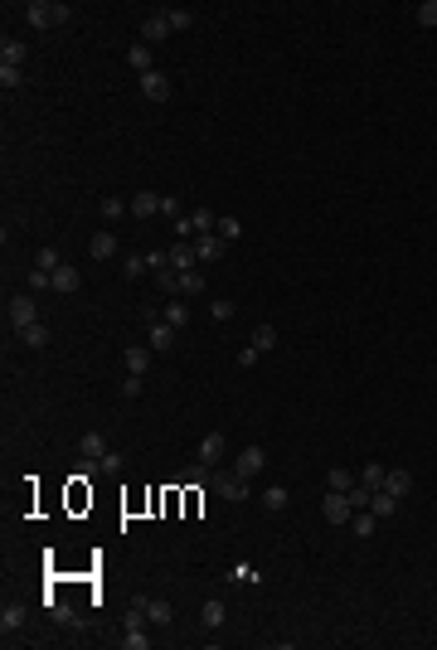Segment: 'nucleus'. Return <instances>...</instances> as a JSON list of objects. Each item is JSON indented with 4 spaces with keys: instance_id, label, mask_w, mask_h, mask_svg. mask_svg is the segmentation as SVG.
I'll use <instances>...</instances> for the list:
<instances>
[{
    "instance_id": "nucleus-1",
    "label": "nucleus",
    "mask_w": 437,
    "mask_h": 650,
    "mask_svg": "<svg viewBox=\"0 0 437 650\" xmlns=\"http://www.w3.org/2000/svg\"><path fill=\"white\" fill-rule=\"evenodd\" d=\"M68 15H73V5H64V0H29L24 5V20L34 29H59V24H68Z\"/></svg>"
},
{
    "instance_id": "nucleus-2",
    "label": "nucleus",
    "mask_w": 437,
    "mask_h": 650,
    "mask_svg": "<svg viewBox=\"0 0 437 650\" xmlns=\"http://www.w3.org/2000/svg\"><path fill=\"white\" fill-rule=\"evenodd\" d=\"M209 485H214V495H218V500H228V505L248 500V481H243L238 471H228V476H209Z\"/></svg>"
},
{
    "instance_id": "nucleus-3",
    "label": "nucleus",
    "mask_w": 437,
    "mask_h": 650,
    "mask_svg": "<svg viewBox=\"0 0 437 650\" xmlns=\"http://www.w3.org/2000/svg\"><path fill=\"white\" fill-rule=\"evenodd\" d=\"M233 471H238L243 481L262 476V471H267V451H262V446H243V451H238V461H233Z\"/></svg>"
},
{
    "instance_id": "nucleus-4",
    "label": "nucleus",
    "mask_w": 437,
    "mask_h": 650,
    "mask_svg": "<svg viewBox=\"0 0 437 650\" xmlns=\"http://www.w3.org/2000/svg\"><path fill=\"white\" fill-rule=\"evenodd\" d=\"M141 612H146V621H156V626H170L175 621V607L165 602V597H131Z\"/></svg>"
},
{
    "instance_id": "nucleus-5",
    "label": "nucleus",
    "mask_w": 437,
    "mask_h": 650,
    "mask_svg": "<svg viewBox=\"0 0 437 650\" xmlns=\"http://www.w3.org/2000/svg\"><path fill=\"white\" fill-rule=\"evenodd\" d=\"M321 515H326V524H350V515H355V505H350V495H340V490H330L326 505H321Z\"/></svg>"
},
{
    "instance_id": "nucleus-6",
    "label": "nucleus",
    "mask_w": 437,
    "mask_h": 650,
    "mask_svg": "<svg viewBox=\"0 0 437 650\" xmlns=\"http://www.w3.org/2000/svg\"><path fill=\"white\" fill-rule=\"evenodd\" d=\"M5 316H10V325L15 330H24V325H34L39 316H34V296H10V306H5Z\"/></svg>"
},
{
    "instance_id": "nucleus-7",
    "label": "nucleus",
    "mask_w": 437,
    "mask_h": 650,
    "mask_svg": "<svg viewBox=\"0 0 437 650\" xmlns=\"http://www.w3.org/2000/svg\"><path fill=\"white\" fill-rule=\"evenodd\" d=\"M175 29H170V20H165V10L161 15H151V20H141V44H161V39H170Z\"/></svg>"
},
{
    "instance_id": "nucleus-8",
    "label": "nucleus",
    "mask_w": 437,
    "mask_h": 650,
    "mask_svg": "<svg viewBox=\"0 0 437 650\" xmlns=\"http://www.w3.org/2000/svg\"><path fill=\"white\" fill-rule=\"evenodd\" d=\"M141 98H146V103H165V98H170V78H165L161 68L146 73V78H141Z\"/></svg>"
},
{
    "instance_id": "nucleus-9",
    "label": "nucleus",
    "mask_w": 437,
    "mask_h": 650,
    "mask_svg": "<svg viewBox=\"0 0 437 650\" xmlns=\"http://www.w3.org/2000/svg\"><path fill=\"white\" fill-rule=\"evenodd\" d=\"M49 282H54V292H59V296H73V292H78V287H83V272H78V267H68V262H64V267H59V272H49Z\"/></svg>"
},
{
    "instance_id": "nucleus-10",
    "label": "nucleus",
    "mask_w": 437,
    "mask_h": 650,
    "mask_svg": "<svg viewBox=\"0 0 437 650\" xmlns=\"http://www.w3.org/2000/svg\"><path fill=\"white\" fill-rule=\"evenodd\" d=\"M223 451H228V437L223 432H209L200 441V466H218L223 461Z\"/></svg>"
},
{
    "instance_id": "nucleus-11",
    "label": "nucleus",
    "mask_w": 437,
    "mask_h": 650,
    "mask_svg": "<svg viewBox=\"0 0 437 650\" xmlns=\"http://www.w3.org/2000/svg\"><path fill=\"white\" fill-rule=\"evenodd\" d=\"M195 252H200V267H205V262H218V257L228 252V243H223L218 233H200V243H195Z\"/></svg>"
},
{
    "instance_id": "nucleus-12",
    "label": "nucleus",
    "mask_w": 437,
    "mask_h": 650,
    "mask_svg": "<svg viewBox=\"0 0 437 650\" xmlns=\"http://www.w3.org/2000/svg\"><path fill=\"white\" fill-rule=\"evenodd\" d=\"M121 364H126V374L146 379V369H151V345H131V349L121 354Z\"/></svg>"
},
{
    "instance_id": "nucleus-13",
    "label": "nucleus",
    "mask_w": 437,
    "mask_h": 650,
    "mask_svg": "<svg viewBox=\"0 0 437 650\" xmlns=\"http://www.w3.org/2000/svg\"><path fill=\"white\" fill-rule=\"evenodd\" d=\"M136 218H156L161 214V195L156 190H141V195H131V204H126Z\"/></svg>"
},
{
    "instance_id": "nucleus-14",
    "label": "nucleus",
    "mask_w": 437,
    "mask_h": 650,
    "mask_svg": "<svg viewBox=\"0 0 437 650\" xmlns=\"http://www.w3.org/2000/svg\"><path fill=\"white\" fill-rule=\"evenodd\" d=\"M117 248H121V243H117V233H112V228H103V233H93V243H88V252H93L98 262H108V257H117Z\"/></svg>"
},
{
    "instance_id": "nucleus-15",
    "label": "nucleus",
    "mask_w": 437,
    "mask_h": 650,
    "mask_svg": "<svg viewBox=\"0 0 437 650\" xmlns=\"http://www.w3.org/2000/svg\"><path fill=\"white\" fill-rule=\"evenodd\" d=\"M126 63H131V68H136L141 78H146V73H156V59H151V44H141V39H136V44L126 49Z\"/></svg>"
},
{
    "instance_id": "nucleus-16",
    "label": "nucleus",
    "mask_w": 437,
    "mask_h": 650,
    "mask_svg": "<svg viewBox=\"0 0 437 650\" xmlns=\"http://www.w3.org/2000/svg\"><path fill=\"white\" fill-rule=\"evenodd\" d=\"M170 267H175V272H195V267H200L195 243H175V248H170Z\"/></svg>"
},
{
    "instance_id": "nucleus-17",
    "label": "nucleus",
    "mask_w": 437,
    "mask_h": 650,
    "mask_svg": "<svg viewBox=\"0 0 437 650\" xmlns=\"http://www.w3.org/2000/svg\"><path fill=\"white\" fill-rule=\"evenodd\" d=\"M374 529H379V515L374 510H355L350 515V534L355 539H374Z\"/></svg>"
},
{
    "instance_id": "nucleus-18",
    "label": "nucleus",
    "mask_w": 437,
    "mask_h": 650,
    "mask_svg": "<svg viewBox=\"0 0 437 650\" xmlns=\"http://www.w3.org/2000/svg\"><path fill=\"white\" fill-rule=\"evenodd\" d=\"M190 296H205V272H180V296L175 301H190Z\"/></svg>"
},
{
    "instance_id": "nucleus-19",
    "label": "nucleus",
    "mask_w": 437,
    "mask_h": 650,
    "mask_svg": "<svg viewBox=\"0 0 437 650\" xmlns=\"http://www.w3.org/2000/svg\"><path fill=\"white\" fill-rule=\"evenodd\" d=\"M20 626H24V607H20V602H10V607L0 612V636L10 641V636H15Z\"/></svg>"
},
{
    "instance_id": "nucleus-20",
    "label": "nucleus",
    "mask_w": 437,
    "mask_h": 650,
    "mask_svg": "<svg viewBox=\"0 0 437 650\" xmlns=\"http://www.w3.org/2000/svg\"><path fill=\"white\" fill-rule=\"evenodd\" d=\"M200 621H205V626H209V631H218V626H223V621H228V607H223V602H218V597H209V602H205V607H200Z\"/></svg>"
},
{
    "instance_id": "nucleus-21",
    "label": "nucleus",
    "mask_w": 437,
    "mask_h": 650,
    "mask_svg": "<svg viewBox=\"0 0 437 650\" xmlns=\"http://www.w3.org/2000/svg\"><path fill=\"white\" fill-rule=\"evenodd\" d=\"M384 490H389V495H399V500H403V495H408V490H413V476H408V471H403V466H399V471H389V476H384Z\"/></svg>"
},
{
    "instance_id": "nucleus-22",
    "label": "nucleus",
    "mask_w": 437,
    "mask_h": 650,
    "mask_svg": "<svg viewBox=\"0 0 437 650\" xmlns=\"http://www.w3.org/2000/svg\"><path fill=\"white\" fill-rule=\"evenodd\" d=\"M287 505H292V490L287 485H267L262 490V510H287Z\"/></svg>"
},
{
    "instance_id": "nucleus-23",
    "label": "nucleus",
    "mask_w": 437,
    "mask_h": 650,
    "mask_svg": "<svg viewBox=\"0 0 437 650\" xmlns=\"http://www.w3.org/2000/svg\"><path fill=\"white\" fill-rule=\"evenodd\" d=\"M170 345H175V325L151 321V349H170Z\"/></svg>"
},
{
    "instance_id": "nucleus-24",
    "label": "nucleus",
    "mask_w": 437,
    "mask_h": 650,
    "mask_svg": "<svg viewBox=\"0 0 437 650\" xmlns=\"http://www.w3.org/2000/svg\"><path fill=\"white\" fill-rule=\"evenodd\" d=\"M78 451H83V461H98V456L108 451V437H103V432H88L83 441H78Z\"/></svg>"
},
{
    "instance_id": "nucleus-25",
    "label": "nucleus",
    "mask_w": 437,
    "mask_h": 650,
    "mask_svg": "<svg viewBox=\"0 0 437 650\" xmlns=\"http://www.w3.org/2000/svg\"><path fill=\"white\" fill-rule=\"evenodd\" d=\"M24 54H29V49H24L20 39H5V44H0V63H10V68H20V63H24Z\"/></svg>"
},
{
    "instance_id": "nucleus-26",
    "label": "nucleus",
    "mask_w": 437,
    "mask_h": 650,
    "mask_svg": "<svg viewBox=\"0 0 437 650\" xmlns=\"http://www.w3.org/2000/svg\"><path fill=\"white\" fill-rule=\"evenodd\" d=\"M369 510H374L379 520H389V515L399 510V495H389V490H374V500H369Z\"/></svg>"
},
{
    "instance_id": "nucleus-27",
    "label": "nucleus",
    "mask_w": 437,
    "mask_h": 650,
    "mask_svg": "<svg viewBox=\"0 0 437 650\" xmlns=\"http://www.w3.org/2000/svg\"><path fill=\"white\" fill-rule=\"evenodd\" d=\"M20 340H24V345H29V349H44V345H49V325H24V330H20Z\"/></svg>"
},
{
    "instance_id": "nucleus-28",
    "label": "nucleus",
    "mask_w": 437,
    "mask_h": 650,
    "mask_svg": "<svg viewBox=\"0 0 437 650\" xmlns=\"http://www.w3.org/2000/svg\"><path fill=\"white\" fill-rule=\"evenodd\" d=\"M326 485H330V490H340V495H350V490H355V476H350L345 466H335V471H326Z\"/></svg>"
},
{
    "instance_id": "nucleus-29",
    "label": "nucleus",
    "mask_w": 437,
    "mask_h": 650,
    "mask_svg": "<svg viewBox=\"0 0 437 650\" xmlns=\"http://www.w3.org/2000/svg\"><path fill=\"white\" fill-rule=\"evenodd\" d=\"M0 88H5V93H20V88H24V68L0 63Z\"/></svg>"
},
{
    "instance_id": "nucleus-30",
    "label": "nucleus",
    "mask_w": 437,
    "mask_h": 650,
    "mask_svg": "<svg viewBox=\"0 0 437 650\" xmlns=\"http://www.w3.org/2000/svg\"><path fill=\"white\" fill-rule=\"evenodd\" d=\"M384 476H389V471H384L379 461H369V466L360 471V485H369V490H384Z\"/></svg>"
},
{
    "instance_id": "nucleus-31",
    "label": "nucleus",
    "mask_w": 437,
    "mask_h": 650,
    "mask_svg": "<svg viewBox=\"0 0 437 650\" xmlns=\"http://www.w3.org/2000/svg\"><path fill=\"white\" fill-rule=\"evenodd\" d=\"M190 228H195V233H214L218 214H214V209H195V214H190Z\"/></svg>"
},
{
    "instance_id": "nucleus-32",
    "label": "nucleus",
    "mask_w": 437,
    "mask_h": 650,
    "mask_svg": "<svg viewBox=\"0 0 437 650\" xmlns=\"http://www.w3.org/2000/svg\"><path fill=\"white\" fill-rule=\"evenodd\" d=\"M34 267H39V272H59V267H64V257H59V248H39V257H34Z\"/></svg>"
},
{
    "instance_id": "nucleus-33",
    "label": "nucleus",
    "mask_w": 437,
    "mask_h": 650,
    "mask_svg": "<svg viewBox=\"0 0 437 650\" xmlns=\"http://www.w3.org/2000/svg\"><path fill=\"white\" fill-rule=\"evenodd\" d=\"M156 282H161V292H165L170 301L180 296V272H175V267H165V272H156Z\"/></svg>"
},
{
    "instance_id": "nucleus-34",
    "label": "nucleus",
    "mask_w": 437,
    "mask_h": 650,
    "mask_svg": "<svg viewBox=\"0 0 437 650\" xmlns=\"http://www.w3.org/2000/svg\"><path fill=\"white\" fill-rule=\"evenodd\" d=\"M253 345L258 349H277V325H253Z\"/></svg>"
},
{
    "instance_id": "nucleus-35",
    "label": "nucleus",
    "mask_w": 437,
    "mask_h": 650,
    "mask_svg": "<svg viewBox=\"0 0 437 650\" xmlns=\"http://www.w3.org/2000/svg\"><path fill=\"white\" fill-rule=\"evenodd\" d=\"M223 243H238L243 238V218H218V228H214Z\"/></svg>"
},
{
    "instance_id": "nucleus-36",
    "label": "nucleus",
    "mask_w": 437,
    "mask_h": 650,
    "mask_svg": "<svg viewBox=\"0 0 437 650\" xmlns=\"http://www.w3.org/2000/svg\"><path fill=\"white\" fill-rule=\"evenodd\" d=\"M121 646H126V650H146V646H151V636H146V626H126V636H121Z\"/></svg>"
},
{
    "instance_id": "nucleus-37",
    "label": "nucleus",
    "mask_w": 437,
    "mask_h": 650,
    "mask_svg": "<svg viewBox=\"0 0 437 650\" xmlns=\"http://www.w3.org/2000/svg\"><path fill=\"white\" fill-rule=\"evenodd\" d=\"M98 476H121V451H103L98 456Z\"/></svg>"
},
{
    "instance_id": "nucleus-38",
    "label": "nucleus",
    "mask_w": 437,
    "mask_h": 650,
    "mask_svg": "<svg viewBox=\"0 0 437 650\" xmlns=\"http://www.w3.org/2000/svg\"><path fill=\"white\" fill-rule=\"evenodd\" d=\"M165 20H170V29H190V24H195V10L175 5V10H165Z\"/></svg>"
},
{
    "instance_id": "nucleus-39",
    "label": "nucleus",
    "mask_w": 437,
    "mask_h": 650,
    "mask_svg": "<svg viewBox=\"0 0 437 650\" xmlns=\"http://www.w3.org/2000/svg\"><path fill=\"white\" fill-rule=\"evenodd\" d=\"M185 321H190V306H185V301H170V306H165V325H175V330H180Z\"/></svg>"
},
{
    "instance_id": "nucleus-40",
    "label": "nucleus",
    "mask_w": 437,
    "mask_h": 650,
    "mask_svg": "<svg viewBox=\"0 0 437 650\" xmlns=\"http://www.w3.org/2000/svg\"><path fill=\"white\" fill-rule=\"evenodd\" d=\"M141 272H151V267H146V257H126V262H121V277H126V282H136Z\"/></svg>"
},
{
    "instance_id": "nucleus-41",
    "label": "nucleus",
    "mask_w": 437,
    "mask_h": 650,
    "mask_svg": "<svg viewBox=\"0 0 437 650\" xmlns=\"http://www.w3.org/2000/svg\"><path fill=\"white\" fill-rule=\"evenodd\" d=\"M98 209H103V218H108V223H117V218H121V214H131V209H126L121 199H103Z\"/></svg>"
},
{
    "instance_id": "nucleus-42",
    "label": "nucleus",
    "mask_w": 437,
    "mask_h": 650,
    "mask_svg": "<svg viewBox=\"0 0 437 650\" xmlns=\"http://www.w3.org/2000/svg\"><path fill=\"white\" fill-rule=\"evenodd\" d=\"M418 24H423V29L437 24V0H423V5H418Z\"/></svg>"
},
{
    "instance_id": "nucleus-43",
    "label": "nucleus",
    "mask_w": 437,
    "mask_h": 650,
    "mask_svg": "<svg viewBox=\"0 0 437 650\" xmlns=\"http://www.w3.org/2000/svg\"><path fill=\"white\" fill-rule=\"evenodd\" d=\"M161 214H165V218H185V214H180V199H175V195H161Z\"/></svg>"
},
{
    "instance_id": "nucleus-44",
    "label": "nucleus",
    "mask_w": 437,
    "mask_h": 650,
    "mask_svg": "<svg viewBox=\"0 0 437 650\" xmlns=\"http://www.w3.org/2000/svg\"><path fill=\"white\" fill-rule=\"evenodd\" d=\"M233 311H238L233 301H214V306H209V316H214V321H233Z\"/></svg>"
},
{
    "instance_id": "nucleus-45",
    "label": "nucleus",
    "mask_w": 437,
    "mask_h": 650,
    "mask_svg": "<svg viewBox=\"0 0 437 650\" xmlns=\"http://www.w3.org/2000/svg\"><path fill=\"white\" fill-rule=\"evenodd\" d=\"M29 287H34V292H54V282H49V272H39V267L29 272Z\"/></svg>"
},
{
    "instance_id": "nucleus-46",
    "label": "nucleus",
    "mask_w": 437,
    "mask_h": 650,
    "mask_svg": "<svg viewBox=\"0 0 437 650\" xmlns=\"http://www.w3.org/2000/svg\"><path fill=\"white\" fill-rule=\"evenodd\" d=\"M258 359H262V349H258V345H248V349H238V364H243V369H253Z\"/></svg>"
},
{
    "instance_id": "nucleus-47",
    "label": "nucleus",
    "mask_w": 437,
    "mask_h": 650,
    "mask_svg": "<svg viewBox=\"0 0 437 650\" xmlns=\"http://www.w3.org/2000/svg\"><path fill=\"white\" fill-rule=\"evenodd\" d=\"M121 393H126V398H136V393H141V379H136V374H126V379H121Z\"/></svg>"
},
{
    "instance_id": "nucleus-48",
    "label": "nucleus",
    "mask_w": 437,
    "mask_h": 650,
    "mask_svg": "<svg viewBox=\"0 0 437 650\" xmlns=\"http://www.w3.org/2000/svg\"><path fill=\"white\" fill-rule=\"evenodd\" d=\"M233 577H238V582H258V568H243V563H238V568H233Z\"/></svg>"
}]
</instances>
